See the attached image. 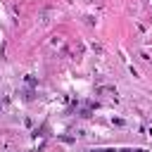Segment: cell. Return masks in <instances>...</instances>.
Here are the masks:
<instances>
[{"instance_id": "obj_1", "label": "cell", "mask_w": 152, "mask_h": 152, "mask_svg": "<svg viewBox=\"0 0 152 152\" xmlns=\"http://www.w3.org/2000/svg\"><path fill=\"white\" fill-rule=\"evenodd\" d=\"M102 152H116V150H102Z\"/></svg>"}, {"instance_id": "obj_2", "label": "cell", "mask_w": 152, "mask_h": 152, "mask_svg": "<svg viewBox=\"0 0 152 152\" xmlns=\"http://www.w3.org/2000/svg\"><path fill=\"white\" fill-rule=\"evenodd\" d=\"M133 152H145V150H133Z\"/></svg>"}]
</instances>
